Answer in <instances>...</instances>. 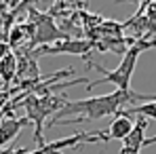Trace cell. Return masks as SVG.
Segmentation results:
<instances>
[{"mask_svg": "<svg viewBox=\"0 0 156 154\" xmlns=\"http://www.w3.org/2000/svg\"><path fill=\"white\" fill-rule=\"evenodd\" d=\"M156 95H144L135 93L131 89H116L108 95L91 97V99H66V103L55 112V120H49V125H70L80 120H99L118 114L125 106L139 102H152Z\"/></svg>", "mask_w": 156, "mask_h": 154, "instance_id": "cell-1", "label": "cell"}, {"mask_svg": "<svg viewBox=\"0 0 156 154\" xmlns=\"http://www.w3.org/2000/svg\"><path fill=\"white\" fill-rule=\"evenodd\" d=\"M156 47V40L152 38H135L133 42H131L129 47H127V51L122 55V61L118 63V68L116 70H105L101 66H97V63H91L93 66V70H99V72H104V76L97 78V80H93L91 84H87V89H93L95 84H114L116 89H131V76H133V70H135V66H137V59H139V55L144 51H148V49H154Z\"/></svg>", "mask_w": 156, "mask_h": 154, "instance_id": "cell-2", "label": "cell"}, {"mask_svg": "<svg viewBox=\"0 0 156 154\" xmlns=\"http://www.w3.org/2000/svg\"><path fill=\"white\" fill-rule=\"evenodd\" d=\"M27 17H30L27 21L34 27V34H32V40H30L27 49H36V47H42V45H51L57 40L70 38V34H66L63 30H59L55 26V21L49 13H38V11H34V6H30Z\"/></svg>", "mask_w": 156, "mask_h": 154, "instance_id": "cell-3", "label": "cell"}, {"mask_svg": "<svg viewBox=\"0 0 156 154\" xmlns=\"http://www.w3.org/2000/svg\"><path fill=\"white\" fill-rule=\"evenodd\" d=\"M63 103H66V97H53V95H49V93L42 95V97L32 95L27 102H23V108L27 110V118H32L34 125H36L34 135H36L38 148L44 146V139H42V123H44V118L51 114L53 110H59Z\"/></svg>", "mask_w": 156, "mask_h": 154, "instance_id": "cell-4", "label": "cell"}, {"mask_svg": "<svg viewBox=\"0 0 156 154\" xmlns=\"http://www.w3.org/2000/svg\"><path fill=\"white\" fill-rule=\"evenodd\" d=\"M95 49L93 40H74V38H66V40H57L51 45H42L36 47V57L38 55H89Z\"/></svg>", "mask_w": 156, "mask_h": 154, "instance_id": "cell-5", "label": "cell"}, {"mask_svg": "<svg viewBox=\"0 0 156 154\" xmlns=\"http://www.w3.org/2000/svg\"><path fill=\"white\" fill-rule=\"evenodd\" d=\"M146 127H148V118L146 116H139L135 120L133 129L129 131V135L122 137V148H120V154H139L144 141H146Z\"/></svg>", "mask_w": 156, "mask_h": 154, "instance_id": "cell-6", "label": "cell"}, {"mask_svg": "<svg viewBox=\"0 0 156 154\" xmlns=\"http://www.w3.org/2000/svg\"><path fill=\"white\" fill-rule=\"evenodd\" d=\"M133 120H131V114H127L125 110H120L118 114L112 116V123L108 131L104 133V141H110V139H122L125 135H129V131L133 129Z\"/></svg>", "mask_w": 156, "mask_h": 154, "instance_id": "cell-7", "label": "cell"}, {"mask_svg": "<svg viewBox=\"0 0 156 154\" xmlns=\"http://www.w3.org/2000/svg\"><path fill=\"white\" fill-rule=\"evenodd\" d=\"M15 76H17V55L11 51L0 59V80L4 84H11Z\"/></svg>", "mask_w": 156, "mask_h": 154, "instance_id": "cell-8", "label": "cell"}, {"mask_svg": "<svg viewBox=\"0 0 156 154\" xmlns=\"http://www.w3.org/2000/svg\"><path fill=\"white\" fill-rule=\"evenodd\" d=\"M27 125L26 118H21V120H17V118H6V120H2L0 123V146H4V144H9L17 133H19V129Z\"/></svg>", "mask_w": 156, "mask_h": 154, "instance_id": "cell-9", "label": "cell"}, {"mask_svg": "<svg viewBox=\"0 0 156 154\" xmlns=\"http://www.w3.org/2000/svg\"><path fill=\"white\" fill-rule=\"evenodd\" d=\"M125 112L127 114H137V116H146L148 120H156V99L146 102V103H135Z\"/></svg>", "mask_w": 156, "mask_h": 154, "instance_id": "cell-10", "label": "cell"}, {"mask_svg": "<svg viewBox=\"0 0 156 154\" xmlns=\"http://www.w3.org/2000/svg\"><path fill=\"white\" fill-rule=\"evenodd\" d=\"M34 2H36V0H21V2H19V4H17V6L11 11V13H13V17L17 19V15H21V13H27V9H30Z\"/></svg>", "mask_w": 156, "mask_h": 154, "instance_id": "cell-11", "label": "cell"}, {"mask_svg": "<svg viewBox=\"0 0 156 154\" xmlns=\"http://www.w3.org/2000/svg\"><path fill=\"white\" fill-rule=\"evenodd\" d=\"M6 53H11V45H9V40L0 38V59H2Z\"/></svg>", "mask_w": 156, "mask_h": 154, "instance_id": "cell-12", "label": "cell"}, {"mask_svg": "<svg viewBox=\"0 0 156 154\" xmlns=\"http://www.w3.org/2000/svg\"><path fill=\"white\" fill-rule=\"evenodd\" d=\"M0 82H2V80H0Z\"/></svg>", "mask_w": 156, "mask_h": 154, "instance_id": "cell-13", "label": "cell"}, {"mask_svg": "<svg viewBox=\"0 0 156 154\" xmlns=\"http://www.w3.org/2000/svg\"><path fill=\"white\" fill-rule=\"evenodd\" d=\"M154 2H156V0H154Z\"/></svg>", "mask_w": 156, "mask_h": 154, "instance_id": "cell-14", "label": "cell"}]
</instances>
